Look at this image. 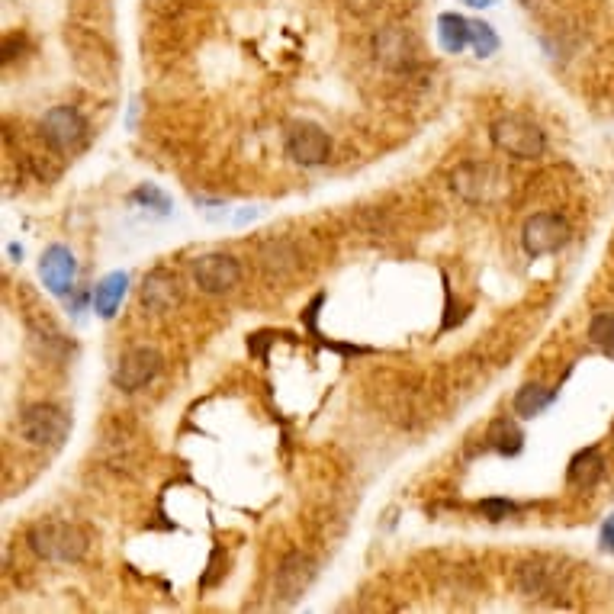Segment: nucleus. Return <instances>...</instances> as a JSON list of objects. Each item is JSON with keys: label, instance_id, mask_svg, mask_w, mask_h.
<instances>
[{"label": "nucleus", "instance_id": "nucleus-1", "mask_svg": "<svg viewBox=\"0 0 614 614\" xmlns=\"http://www.w3.org/2000/svg\"><path fill=\"white\" fill-rule=\"evenodd\" d=\"M20 438L33 447H46V451H55L62 447L71 434V415L65 409L52 406V402H33L20 412Z\"/></svg>", "mask_w": 614, "mask_h": 614}, {"label": "nucleus", "instance_id": "nucleus-2", "mask_svg": "<svg viewBox=\"0 0 614 614\" xmlns=\"http://www.w3.org/2000/svg\"><path fill=\"white\" fill-rule=\"evenodd\" d=\"M489 139H492V145H496L502 155L518 158V161L541 158L544 148H547L544 129L537 126V123H531V119H524V116H502V119H496V123L489 126Z\"/></svg>", "mask_w": 614, "mask_h": 614}, {"label": "nucleus", "instance_id": "nucleus-3", "mask_svg": "<svg viewBox=\"0 0 614 614\" xmlns=\"http://www.w3.org/2000/svg\"><path fill=\"white\" fill-rule=\"evenodd\" d=\"M29 547H33L42 560L78 563L87 550V537L68 521H42L29 531Z\"/></svg>", "mask_w": 614, "mask_h": 614}, {"label": "nucleus", "instance_id": "nucleus-4", "mask_svg": "<svg viewBox=\"0 0 614 614\" xmlns=\"http://www.w3.org/2000/svg\"><path fill=\"white\" fill-rule=\"evenodd\" d=\"M42 139L49 142V148L62 155H74L87 145V119L78 107H52L42 116Z\"/></svg>", "mask_w": 614, "mask_h": 614}, {"label": "nucleus", "instance_id": "nucleus-5", "mask_svg": "<svg viewBox=\"0 0 614 614\" xmlns=\"http://www.w3.org/2000/svg\"><path fill=\"white\" fill-rule=\"evenodd\" d=\"M569 242V222L557 213H534L521 229V248L528 258H547Z\"/></svg>", "mask_w": 614, "mask_h": 614}, {"label": "nucleus", "instance_id": "nucleus-6", "mask_svg": "<svg viewBox=\"0 0 614 614\" xmlns=\"http://www.w3.org/2000/svg\"><path fill=\"white\" fill-rule=\"evenodd\" d=\"M238 280H242V264L226 251H209L193 261V283L209 296H222L235 290Z\"/></svg>", "mask_w": 614, "mask_h": 614}, {"label": "nucleus", "instance_id": "nucleus-7", "mask_svg": "<svg viewBox=\"0 0 614 614\" xmlns=\"http://www.w3.org/2000/svg\"><path fill=\"white\" fill-rule=\"evenodd\" d=\"M451 187L470 203H496L508 190L505 177L492 164H463L460 171H454Z\"/></svg>", "mask_w": 614, "mask_h": 614}, {"label": "nucleus", "instance_id": "nucleus-8", "mask_svg": "<svg viewBox=\"0 0 614 614\" xmlns=\"http://www.w3.org/2000/svg\"><path fill=\"white\" fill-rule=\"evenodd\" d=\"M161 370V354L155 348H129L113 367V386L123 389V393H139L142 386H148Z\"/></svg>", "mask_w": 614, "mask_h": 614}, {"label": "nucleus", "instance_id": "nucleus-9", "mask_svg": "<svg viewBox=\"0 0 614 614\" xmlns=\"http://www.w3.org/2000/svg\"><path fill=\"white\" fill-rule=\"evenodd\" d=\"M287 155L303 168H319L332 155V139L319 123L303 119V123H293L287 129Z\"/></svg>", "mask_w": 614, "mask_h": 614}, {"label": "nucleus", "instance_id": "nucleus-10", "mask_svg": "<svg viewBox=\"0 0 614 614\" xmlns=\"http://www.w3.org/2000/svg\"><path fill=\"white\" fill-rule=\"evenodd\" d=\"M39 277L42 287L52 296L65 299L74 290V277H78V261H74L71 248L65 245H49L39 258Z\"/></svg>", "mask_w": 614, "mask_h": 614}, {"label": "nucleus", "instance_id": "nucleus-11", "mask_svg": "<svg viewBox=\"0 0 614 614\" xmlns=\"http://www.w3.org/2000/svg\"><path fill=\"white\" fill-rule=\"evenodd\" d=\"M312 579H316V560L306 557V553L293 550L277 566L274 592H277L280 602H296V598L312 586Z\"/></svg>", "mask_w": 614, "mask_h": 614}, {"label": "nucleus", "instance_id": "nucleus-12", "mask_svg": "<svg viewBox=\"0 0 614 614\" xmlns=\"http://www.w3.org/2000/svg\"><path fill=\"white\" fill-rule=\"evenodd\" d=\"M415 55H418V46H415V36L409 29L402 26H386L380 29L377 36V58L386 65V68H412L415 65Z\"/></svg>", "mask_w": 614, "mask_h": 614}, {"label": "nucleus", "instance_id": "nucleus-13", "mask_svg": "<svg viewBox=\"0 0 614 614\" xmlns=\"http://www.w3.org/2000/svg\"><path fill=\"white\" fill-rule=\"evenodd\" d=\"M139 299L148 312H171L177 303H181V280H177L171 271H152L145 280H142V290H139Z\"/></svg>", "mask_w": 614, "mask_h": 614}, {"label": "nucleus", "instance_id": "nucleus-14", "mask_svg": "<svg viewBox=\"0 0 614 614\" xmlns=\"http://www.w3.org/2000/svg\"><path fill=\"white\" fill-rule=\"evenodd\" d=\"M126 290H129V274L126 271H113L107 274L94 290V312L100 319H113L116 309L123 306L126 299Z\"/></svg>", "mask_w": 614, "mask_h": 614}, {"label": "nucleus", "instance_id": "nucleus-15", "mask_svg": "<svg viewBox=\"0 0 614 614\" xmlns=\"http://www.w3.org/2000/svg\"><path fill=\"white\" fill-rule=\"evenodd\" d=\"M486 444L502 457H515V454H521V447H524V431L518 428L515 418L502 415L486 428Z\"/></svg>", "mask_w": 614, "mask_h": 614}, {"label": "nucleus", "instance_id": "nucleus-16", "mask_svg": "<svg viewBox=\"0 0 614 614\" xmlns=\"http://www.w3.org/2000/svg\"><path fill=\"white\" fill-rule=\"evenodd\" d=\"M553 402H557V389H547L541 383H524L512 399V412L518 418H537Z\"/></svg>", "mask_w": 614, "mask_h": 614}, {"label": "nucleus", "instance_id": "nucleus-17", "mask_svg": "<svg viewBox=\"0 0 614 614\" xmlns=\"http://www.w3.org/2000/svg\"><path fill=\"white\" fill-rule=\"evenodd\" d=\"M438 42L447 55H460L470 46V20L460 13H441L438 17Z\"/></svg>", "mask_w": 614, "mask_h": 614}, {"label": "nucleus", "instance_id": "nucleus-18", "mask_svg": "<svg viewBox=\"0 0 614 614\" xmlns=\"http://www.w3.org/2000/svg\"><path fill=\"white\" fill-rule=\"evenodd\" d=\"M602 470H605L602 451H598V447H586V451H579L573 460H569V483L592 489L598 479H602Z\"/></svg>", "mask_w": 614, "mask_h": 614}, {"label": "nucleus", "instance_id": "nucleus-19", "mask_svg": "<svg viewBox=\"0 0 614 614\" xmlns=\"http://www.w3.org/2000/svg\"><path fill=\"white\" fill-rule=\"evenodd\" d=\"M515 579H518V589H521L524 595H531V598L547 595L550 586H553V573H550V569H544L541 560L521 563V566H518V573H515Z\"/></svg>", "mask_w": 614, "mask_h": 614}, {"label": "nucleus", "instance_id": "nucleus-20", "mask_svg": "<svg viewBox=\"0 0 614 614\" xmlns=\"http://www.w3.org/2000/svg\"><path fill=\"white\" fill-rule=\"evenodd\" d=\"M470 49L479 55V58H489L499 52V36L496 29L483 20H470Z\"/></svg>", "mask_w": 614, "mask_h": 614}, {"label": "nucleus", "instance_id": "nucleus-21", "mask_svg": "<svg viewBox=\"0 0 614 614\" xmlns=\"http://www.w3.org/2000/svg\"><path fill=\"white\" fill-rule=\"evenodd\" d=\"M589 341L595 348H602L605 354L614 357V316L611 312H598L589 322Z\"/></svg>", "mask_w": 614, "mask_h": 614}, {"label": "nucleus", "instance_id": "nucleus-22", "mask_svg": "<svg viewBox=\"0 0 614 614\" xmlns=\"http://www.w3.org/2000/svg\"><path fill=\"white\" fill-rule=\"evenodd\" d=\"M132 203H142L148 209H158V213H171V197L155 184H142L139 190H132Z\"/></svg>", "mask_w": 614, "mask_h": 614}, {"label": "nucleus", "instance_id": "nucleus-23", "mask_svg": "<svg viewBox=\"0 0 614 614\" xmlns=\"http://www.w3.org/2000/svg\"><path fill=\"white\" fill-rule=\"evenodd\" d=\"M479 512H483L489 521H505L508 515L518 512V505L512 499H483L479 502Z\"/></svg>", "mask_w": 614, "mask_h": 614}, {"label": "nucleus", "instance_id": "nucleus-24", "mask_svg": "<svg viewBox=\"0 0 614 614\" xmlns=\"http://www.w3.org/2000/svg\"><path fill=\"white\" fill-rule=\"evenodd\" d=\"M598 547L605 553H614V515L602 524V534H598Z\"/></svg>", "mask_w": 614, "mask_h": 614}, {"label": "nucleus", "instance_id": "nucleus-25", "mask_svg": "<svg viewBox=\"0 0 614 614\" xmlns=\"http://www.w3.org/2000/svg\"><path fill=\"white\" fill-rule=\"evenodd\" d=\"M261 213H264V209H261V206H245V209H242V213H238V216H235V226H245V222H254V219H258Z\"/></svg>", "mask_w": 614, "mask_h": 614}, {"label": "nucleus", "instance_id": "nucleus-26", "mask_svg": "<svg viewBox=\"0 0 614 614\" xmlns=\"http://www.w3.org/2000/svg\"><path fill=\"white\" fill-rule=\"evenodd\" d=\"M460 4H467V7H476V10H486V7H492V4H496V0H460Z\"/></svg>", "mask_w": 614, "mask_h": 614}, {"label": "nucleus", "instance_id": "nucleus-27", "mask_svg": "<svg viewBox=\"0 0 614 614\" xmlns=\"http://www.w3.org/2000/svg\"><path fill=\"white\" fill-rule=\"evenodd\" d=\"M7 254H10L13 261H20V258H23V248H20V245H10V248H7Z\"/></svg>", "mask_w": 614, "mask_h": 614}, {"label": "nucleus", "instance_id": "nucleus-28", "mask_svg": "<svg viewBox=\"0 0 614 614\" xmlns=\"http://www.w3.org/2000/svg\"><path fill=\"white\" fill-rule=\"evenodd\" d=\"M611 438H614V422H611Z\"/></svg>", "mask_w": 614, "mask_h": 614}]
</instances>
